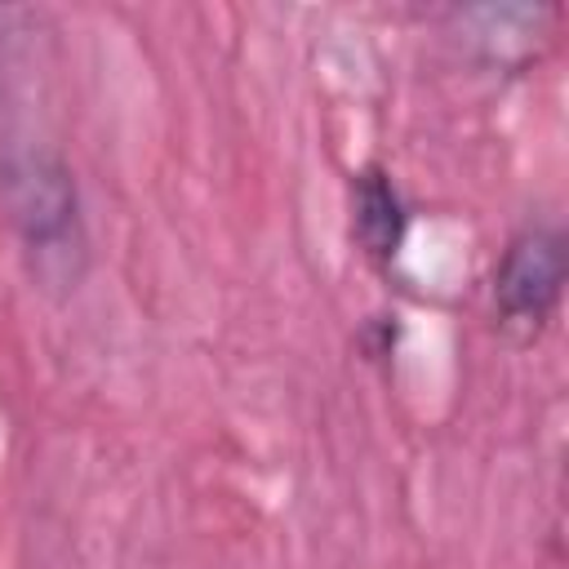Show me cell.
<instances>
[{"label":"cell","mask_w":569,"mask_h":569,"mask_svg":"<svg viewBox=\"0 0 569 569\" xmlns=\"http://www.w3.org/2000/svg\"><path fill=\"white\" fill-rule=\"evenodd\" d=\"M9 218L22 236L31 271L44 284H71L84 267V227H80V196L67 160L58 151H13L0 169Z\"/></svg>","instance_id":"cell-1"},{"label":"cell","mask_w":569,"mask_h":569,"mask_svg":"<svg viewBox=\"0 0 569 569\" xmlns=\"http://www.w3.org/2000/svg\"><path fill=\"white\" fill-rule=\"evenodd\" d=\"M409 209L387 169L369 164L351 178V236L373 262H391L405 244Z\"/></svg>","instance_id":"cell-3"},{"label":"cell","mask_w":569,"mask_h":569,"mask_svg":"<svg viewBox=\"0 0 569 569\" xmlns=\"http://www.w3.org/2000/svg\"><path fill=\"white\" fill-rule=\"evenodd\" d=\"M565 276H569L565 231L551 222H529L525 231L511 236V244L493 267V302L511 325L538 329L560 302Z\"/></svg>","instance_id":"cell-2"}]
</instances>
